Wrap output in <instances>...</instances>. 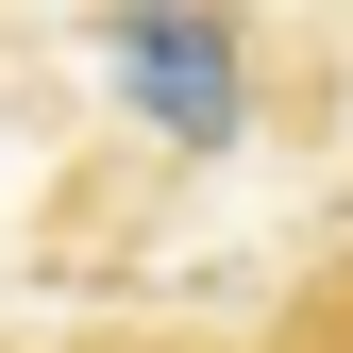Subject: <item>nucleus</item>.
<instances>
[{
    "label": "nucleus",
    "instance_id": "obj_1",
    "mask_svg": "<svg viewBox=\"0 0 353 353\" xmlns=\"http://www.w3.org/2000/svg\"><path fill=\"white\" fill-rule=\"evenodd\" d=\"M118 68H135V101L168 84V118H185V135H219V0H135V17H118Z\"/></svg>",
    "mask_w": 353,
    "mask_h": 353
},
{
    "label": "nucleus",
    "instance_id": "obj_2",
    "mask_svg": "<svg viewBox=\"0 0 353 353\" xmlns=\"http://www.w3.org/2000/svg\"><path fill=\"white\" fill-rule=\"evenodd\" d=\"M0 353H17V336H0Z\"/></svg>",
    "mask_w": 353,
    "mask_h": 353
}]
</instances>
